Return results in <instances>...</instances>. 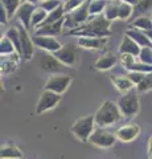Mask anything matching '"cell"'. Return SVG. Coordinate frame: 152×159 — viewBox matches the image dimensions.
Masks as SVG:
<instances>
[{"label":"cell","mask_w":152,"mask_h":159,"mask_svg":"<svg viewBox=\"0 0 152 159\" xmlns=\"http://www.w3.org/2000/svg\"><path fill=\"white\" fill-rule=\"evenodd\" d=\"M110 25L111 23L103 15H101V16L90 19L86 24H83V25L76 29H72L67 33L77 37H109L111 34Z\"/></svg>","instance_id":"obj_1"},{"label":"cell","mask_w":152,"mask_h":159,"mask_svg":"<svg viewBox=\"0 0 152 159\" xmlns=\"http://www.w3.org/2000/svg\"><path fill=\"white\" fill-rule=\"evenodd\" d=\"M95 117V125L97 127H109L115 125L116 122H119L122 119V113L119 107L115 102L112 101H105L98 109V111L94 114Z\"/></svg>","instance_id":"obj_2"},{"label":"cell","mask_w":152,"mask_h":159,"mask_svg":"<svg viewBox=\"0 0 152 159\" xmlns=\"http://www.w3.org/2000/svg\"><path fill=\"white\" fill-rule=\"evenodd\" d=\"M97 129L95 125V117L94 116H86V117H81L73 123L72 126V133L73 135L77 137V139H80L81 142L86 143L89 142V139L91 137V134L94 133Z\"/></svg>","instance_id":"obj_3"},{"label":"cell","mask_w":152,"mask_h":159,"mask_svg":"<svg viewBox=\"0 0 152 159\" xmlns=\"http://www.w3.org/2000/svg\"><path fill=\"white\" fill-rule=\"evenodd\" d=\"M118 107L122 113V116L126 118H132L140 111V102L138 98V94L134 92H128L126 94H122L116 102Z\"/></svg>","instance_id":"obj_4"},{"label":"cell","mask_w":152,"mask_h":159,"mask_svg":"<svg viewBox=\"0 0 152 159\" xmlns=\"http://www.w3.org/2000/svg\"><path fill=\"white\" fill-rule=\"evenodd\" d=\"M89 6H90V0H86L80 8H77L76 11L67 13L65 16V28L72 31V29H76L89 21L90 20Z\"/></svg>","instance_id":"obj_5"},{"label":"cell","mask_w":152,"mask_h":159,"mask_svg":"<svg viewBox=\"0 0 152 159\" xmlns=\"http://www.w3.org/2000/svg\"><path fill=\"white\" fill-rule=\"evenodd\" d=\"M116 135L110 131L105 130L102 127H97L94 133L91 134V137L89 139V143H91L93 146L99 147V148H109L112 147L116 143Z\"/></svg>","instance_id":"obj_6"},{"label":"cell","mask_w":152,"mask_h":159,"mask_svg":"<svg viewBox=\"0 0 152 159\" xmlns=\"http://www.w3.org/2000/svg\"><path fill=\"white\" fill-rule=\"evenodd\" d=\"M72 84V77L67 74H52L44 86V90H50L53 93L62 94L67 90Z\"/></svg>","instance_id":"obj_7"},{"label":"cell","mask_w":152,"mask_h":159,"mask_svg":"<svg viewBox=\"0 0 152 159\" xmlns=\"http://www.w3.org/2000/svg\"><path fill=\"white\" fill-rule=\"evenodd\" d=\"M53 54L65 66H74L78 61V57H80L78 48L74 44H65V45H62L60 51Z\"/></svg>","instance_id":"obj_8"},{"label":"cell","mask_w":152,"mask_h":159,"mask_svg":"<svg viewBox=\"0 0 152 159\" xmlns=\"http://www.w3.org/2000/svg\"><path fill=\"white\" fill-rule=\"evenodd\" d=\"M61 101V94H57V93H53L50 90H44L41 93L40 98L37 101V105H36V114H42L45 111H49L52 109H54L58 103Z\"/></svg>","instance_id":"obj_9"},{"label":"cell","mask_w":152,"mask_h":159,"mask_svg":"<svg viewBox=\"0 0 152 159\" xmlns=\"http://www.w3.org/2000/svg\"><path fill=\"white\" fill-rule=\"evenodd\" d=\"M17 29L20 32V41H21V56L29 61L35 56V43H33V39L29 36L28 29L23 25V24H17Z\"/></svg>","instance_id":"obj_10"},{"label":"cell","mask_w":152,"mask_h":159,"mask_svg":"<svg viewBox=\"0 0 152 159\" xmlns=\"http://www.w3.org/2000/svg\"><path fill=\"white\" fill-rule=\"evenodd\" d=\"M33 43H35L36 48L41 49L42 52L46 53H56L62 48V44L58 41L56 37H50V36H33Z\"/></svg>","instance_id":"obj_11"},{"label":"cell","mask_w":152,"mask_h":159,"mask_svg":"<svg viewBox=\"0 0 152 159\" xmlns=\"http://www.w3.org/2000/svg\"><path fill=\"white\" fill-rule=\"evenodd\" d=\"M62 64L54 57V54L42 52L38 54V66H40L44 72L52 73V74H58L61 70Z\"/></svg>","instance_id":"obj_12"},{"label":"cell","mask_w":152,"mask_h":159,"mask_svg":"<svg viewBox=\"0 0 152 159\" xmlns=\"http://www.w3.org/2000/svg\"><path fill=\"white\" fill-rule=\"evenodd\" d=\"M37 7L38 6H36V4L24 2L20 6V8L17 9L16 16L19 19V21H20V24H23L27 29H29L32 27V17H33V13H35Z\"/></svg>","instance_id":"obj_13"},{"label":"cell","mask_w":152,"mask_h":159,"mask_svg":"<svg viewBox=\"0 0 152 159\" xmlns=\"http://www.w3.org/2000/svg\"><path fill=\"white\" fill-rule=\"evenodd\" d=\"M139 134H140V127L138 125H135V123H128V125H124L118 129L115 135L118 141L123 143H128L135 141Z\"/></svg>","instance_id":"obj_14"},{"label":"cell","mask_w":152,"mask_h":159,"mask_svg":"<svg viewBox=\"0 0 152 159\" xmlns=\"http://www.w3.org/2000/svg\"><path fill=\"white\" fill-rule=\"evenodd\" d=\"M65 28V19L60 20L57 23H52V24H44V25L38 27L35 34L36 36H50V37H56L58 34H61L62 29Z\"/></svg>","instance_id":"obj_15"},{"label":"cell","mask_w":152,"mask_h":159,"mask_svg":"<svg viewBox=\"0 0 152 159\" xmlns=\"http://www.w3.org/2000/svg\"><path fill=\"white\" fill-rule=\"evenodd\" d=\"M106 43L107 37H78L77 40L78 47L83 49H90V51L103 48Z\"/></svg>","instance_id":"obj_16"},{"label":"cell","mask_w":152,"mask_h":159,"mask_svg":"<svg viewBox=\"0 0 152 159\" xmlns=\"http://www.w3.org/2000/svg\"><path fill=\"white\" fill-rule=\"evenodd\" d=\"M126 36H128L130 39H132L134 41L138 44L140 48H145V47H150L152 48V41L150 40V37L147 36V33L140 31V29H136V28H128L126 31Z\"/></svg>","instance_id":"obj_17"},{"label":"cell","mask_w":152,"mask_h":159,"mask_svg":"<svg viewBox=\"0 0 152 159\" xmlns=\"http://www.w3.org/2000/svg\"><path fill=\"white\" fill-rule=\"evenodd\" d=\"M140 51L141 48L136 44L134 40L130 39L128 36H123V39H122V43L119 45V52L120 54H131V56H134L138 58L139 54H140Z\"/></svg>","instance_id":"obj_18"},{"label":"cell","mask_w":152,"mask_h":159,"mask_svg":"<svg viewBox=\"0 0 152 159\" xmlns=\"http://www.w3.org/2000/svg\"><path fill=\"white\" fill-rule=\"evenodd\" d=\"M118 62V57L114 53H105L103 56H101L97 60L95 68L98 70H109V69L114 68Z\"/></svg>","instance_id":"obj_19"},{"label":"cell","mask_w":152,"mask_h":159,"mask_svg":"<svg viewBox=\"0 0 152 159\" xmlns=\"http://www.w3.org/2000/svg\"><path fill=\"white\" fill-rule=\"evenodd\" d=\"M0 158L2 159H24V154L20 151V148L11 143L2 146L0 150Z\"/></svg>","instance_id":"obj_20"},{"label":"cell","mask_w":152,"mask_h":159,"mask_svg":"<svg viewBox=\"0 0 152 159\" xmlns=\"http://www.w3.org/2000/svg\"><path fill=\"white\" fill-rule=\"evenodd\" d=\"M111 82L114 84V86L119 90L120 93H128L132 86H134V84L131 82V80L127 77V76H111Z\"/></svg>","instance_id":"obj_21"},{"label":"cell","mask_w":152,"mask_h":159,"mask_svg":"<svg viewBox=\"0 0 152 159\" xmlns=\"http://www.w3.org/2000/svg\"><path fill=\"white\" fill-rule=\"evenodd\" d=\"M148 12L152 13V0H139V3L134 7V13H132L131 21L136 17L145 16Z\"/></svg>","instance_id":"obj_22"},{"label":"cell","mask_w":152,"mask_h":159,"mask_svg":"<svg viewBox=\"0 0 152 159\" xmlns=\"http://www.w3.org/2000/svg\"><path fill=\"white\" fill-rule=\"evenodd\" d=\"M131 28L140 29V31H143V32L152 31V16L145 15V16H140V17L134 19L131 21Z\"/></svg>","instance_id":"obj_23"},{"label":"cell","mask_w":152,"mask_h":159,"mask_svg":"<svg viewBox=\"0 0 152 159\" xmlns=\"http://www.w3.org/2000/svg\"><path fill=\"white\" fill-rule=\"evenodd\" d=\"M119 0H109L106 6V9L103 12V16L109 20V21H114V20L118 19V9H119Z\"/></svg>","instance_id":"obj_24"},{"label":"cell","mask_w":152,"mask_h":159,"mask_svg":"<svg viewBox=\"0 0 152 159\" xmlns=\"http://www.w3.org/2000/svg\"><path fill=\"white\" fill-rule=\"evenodd\" d=\"M107 3H109V0H90V6H89L90 16L95 17L103 15Z\"/></svg>","instance_id":"obj_25"},{"label":"cell","mask_w":152,"mask_h":159,"mask_svg":"<svg viewBox=\"0 0 152 159\" xmlns=\"http://www.w3.org/2000/svg\"><path fill=\"white\" fill-rule=\"evenodd\" d=\"M4 36H7L11 41L13 43L15 48H16V52L19 56H21V41H20V32H19L17 27H12L9 28L8 31L6 32V34Z\"/></svg>","instance_id":"obj_26"},{"label":"cell","mask_w":152,"mask_h":159,"mask_svg":"<svg viewBox=\"0 0 152 159\" xmlns=\"http://www.w3.org/2000/svg\"><path fill=\"white\" fill-rule=\"evenodd\" d=\"M21 4H23L21 0H0V6L4 7L9 19H12L13 15H16L17 9L20 8Z\"/></svg>","instance_id":"obj_27"},{"label":"cell","mask_w":152,"mask_h":159,"mask_svg":"<svg viewBox=\"0 0 152 159\" xmlns=\"http://www.w3.org/2000/svg\"><path fill=\"white\" fill-rule=\"evenodd\" d=\"M48 12L45 11V9H42L41 7H37L36 8V11L35 13H33V17H32V27L33 28H38V27H41L44 23H45V20L48 17Z\"/></svg>","instance_id":"obj_28"},{"label":"cell","mask_w":152,"mask_h":159,"mask_svg":"<svg viewBox=\"0 0 152 159\" xmlns=\"http://www.w3.org/2000/svg\"><path fill=\"white\" fill-rule=\"evenodd\" d=\"M15 52H16V48H15L13 43L7 36H3L2 40H0V53H2V57L8 56V54H12Z\"/></svg>","instance_id":"obj_29"},{"label":"cell","mask_w":152,"mask_h":159,"mask_svg":"<svg viewBox=\"0 0 152 159\" xmlns=\"http://www.w3.org/2000/svg\"><path fill=\"white\" fill-rule=\"evenodd\" d=\"M134 13V6H130L127 3H120L118 9V19L119 20H128L132 17Z\"/></svg>","instance_id":"obj_30"},{"label":"cell","mask_w":152,"mask_h":159,"mask_svg":"<svg viewBox=\"0 0 152 159\" xmlns=\"http://www.w3.org/2000/svg\"><path fill=\"white\" fill-rule=\"evenodd\" d=\"M148 90H152V73H147L143 81L136 86V92L138 93H145Z\"/></svg>","instance_id":"obj_31"},{"label":"cell","mask_w":152,"mask_h":159,"mask_svg":"<svg viewBox=\"0 0 152 159\" xmlns=\"http://www.w3.org/2000/svg\"><path fill=\"white\" fill-rule=\"evenodd\" d=\"M62 0H45V2H41L38 4V7H41L42 9H45L48 13H50L53 11H56V9L62 6Z\"/></svg>","instance_id":"obj_32"},{"label":"cell","mask_w":152,"mask_h":159,"mask_svg":"<svg viewBox=\"0 0 152 159\" xmlns=\"http://www.w3.org/2000/svg\"><path fill=\"white\" fill-rule=\"evenodd\" d=\"M138 58H139L138 61H140V62L147 64V65H152V48H150V47L141 48Z\"/></svg>","instance_id":"obj_33"},{"label":"cell","mask_w":152,"mask_h":159,"mask_svg":"<svg viewBox=\"0 0 152 159\" xmlns=\"http://www.w3.org/2000/svg\"><path fill=\"white\" fill-rule=\"evenodd\" d=\"M86 0H67V2L63 3V9H65V13H70L73 11H76L77 8H80Z\"/></svg>","instance_id":"obj_34"},{"label":"cell","mask_w":152,"mask_h":159,"mask_svg":"<svg viewBox=\"0 0 152 159\" xmlns=\"http://www.w3.org/2000/svg\"><path fill=\"white\" fill-rule=\"evenodd\" d=\"M135 62H136V57L131 56V54H120V64L128 72L131 70V68H132V65H134Z\"/></svg>","instance_id":"obj_35"},{"label":"cell","mask_w":152,"mask_h":159,"mask_svg":"<svg viewBox=\"0 0 152 159\" xmlns=\"http://www.w3.org/2000/svg\"><path fill=\"white\" fill-rule=\"evenodd\" d=\"M130 72H140V73H152V65H147V64H143L140 61H136L134 65H132Z\"/></svg>","instance_id":"obj_36"},{"label":"cell","mask_w":152,"mask_h":159,"mask_svg":"<svg viewBox=\"0 0 152 159\" xmlns=\"http://www.w3.org/2000/svg\"><path fill=\"white\" fill-rule=\"evenodd\" d=\"M144 76H145V74L144 73H140V72H128V73H127V77L131 80V82L134 84L135 86H138L139 84L143 81Z\"/></svg>","instance_id":"obj_37"},{"label":"cell","mask_w":152,"mask_h":159,"mask_svg":"<svg viewBox=\"0 0 152 159\" xmlns=\"http://www.w3.org/2000/svg\"><path fill=\"white\" fill-rule=\"evenodd\" d=\"M8 20H9V17H8L7 11L4 9L3 6H0V23H2V24H6Z\"/></svg>","instance_id":"obj_38"},{"label":"cell","mask_w":152,"mask_h":159,"mask_svg":"<svg viewBox=\"0 0 152 159\" xmlns=\"http://www.w3.org/2000/svg\"><path fill=\"white\" fill-rule=\"evenodd\" d=\"M120 3H127V4H130V6H136V4L139 3V0H119Z\"/></svg>","instance_id":"obj_39"},{"label":"cell","mask_w":152,"mask_h":159,"mask_svg":"<svg viewBox=\"0 0 152 159\" xmlns=\"http://www.w3.org/2000/svg\"><path fill=\"white\" fill-rule=\"evenodd\" d=\"M152 152V137L148 139V154Z\"/></svg>","instance_id":"obj_40"},{"label":"cell","mask_w":152,"mask_h":159,"mask_svg":"<svg viewBox=\"0 0 152 159\" xmlns=\"http://www.w3.org/2000/svg\"><path fill=\"white\" fill-rule=\"evenodd\" d=\"M145 33H147V36H148V37H150V40L152 41V31H148V32H145Z\"/></svg>","instance_id":"obj_41"},{"label":"cell","mask_w":152,"mask_h":159,"mask_svg":"<svg viewBox=\"0 0 152 159\" xmlns=\"http://www.w3.org/2000/svg\"><path fill=\"white\" fill-rule=\"evenodd\" d=\"M150 159H152V152H151V154H150Z\"/></svg>","instance_id":"obj_42"},{"label":"cell","mask_w":152,"mask_h":159,"mask_svg":"<svg viewBox=\"0 0 152 159\" xmlns=\"http://www.w3.org/2000/svg\"><path fill=\"white\" fill-rule=\"evenodd\" d=\"M65 2H67V0H62V3H65Z\"/></svg>","instance_id":"obj_43"},{"label":"cell","mask_w":152,"mask_h":159,"mask_svg":"<svg viewBox=\"0 0 152 159\" xmlns=\"http://www.w3.org/2000/svg\"><path fill=\"white\" fill-rule=\"evenodd\" d=\"M21 2H23V3H24V2H27V0H21Z\"/></svg>","instance_id":"obj_44"},{"label":"cell","mask_w":152,"mask_h":159,"mask_svg":"<svg viewBox=\"0 0 152 159\" xmlns=\"http://www.w3.org/2000/svg\"><path fill=\"white\" fill-rule=\"evenodd\" d=\"M41 2H45V0H41Z\"/></svg>","instance_id":"obj_45"},{"label":"cell","mask_w":152,"mask_h":159,"mask_svg":"<svg viewBox=\"0 0 152 159\" xmlns=\"http://www.w3.org/2000/svg\"><path fill=\"white\" fill-rule=\"evenodd\" d=\"M151 16H152V13H151Z\"/></svg>","instance_id":"obj_46"}]
</instances>
